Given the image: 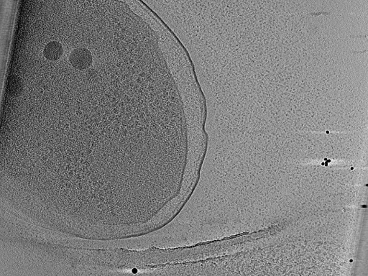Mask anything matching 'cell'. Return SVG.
I'll return each instance as SVG.
<instances>
[{"label": "cell", "mask_w": 368, "mask_h": 276, "mask_svg": "<svg viewBox=\"0 0 368 276\" xmlns=\"http://www.w3.org/2000/svg\"><path fill=\"white\" fill-rule=\"evenodd\" d=\"M23 89L21 80L18 77L13 76L11 77L10 82H9V92L10 95H18L21 93Z\"/></svg>", "instance_id": "obj_3"}, {"label": "cell", "mask_w": 368, "mask_h": 276, "mask_svg": "<svg viewBox=\"0 0 368 276\" xmlns=\"http://www.w3.org/2000/svg\"><path fill=\"white\" fill-rule=\"evenodd\" d=\"M63 54V46L58 41H52L46 45L44 49V55L47 59L57 60Z\"/></svg>", "instance_id": "obj_2"}, {"label": "cell", "mask_w": 368, "mask_h": 276, "mask_svg": "<svg viewBox=\"0 0 368 276\" xmlns=\"http://www.w3.org/2000/svg\"><path fill=\"white\" fill-rule=\"evenodd\" d=\"M69 61L76 69H88L92 63V54L85 48L74 50L69 55Z\"/></svg>", "instance_id": "obj_1"}]
</instances>
